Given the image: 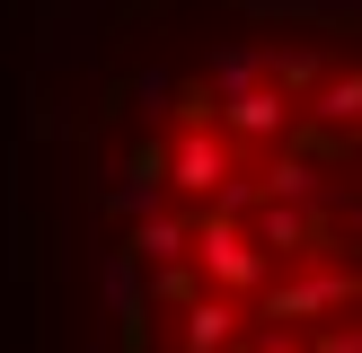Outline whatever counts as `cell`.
Instances as JSON below:
<instances>
[{"instance_id": "1", "label": "cell", "mask_w": 362, "mask_h": 353, "mask_svg": "<svg viewBox=\"0 0 362 353\" xmlns=\"http://www.w3.org/2000/svg\"><path fill=\"white\" fill-rule=\"evenodd\" d=\"M115 300L133 353H362V35H230L151 88Z\"/></svg>"}]
</instances>
